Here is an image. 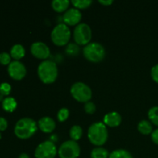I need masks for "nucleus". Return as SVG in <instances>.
<instances>
[{
  "label": "nucleus",
  "instance_id": "obj_27",
  "mask_svg": "<svg viewBox=\"0 0 158 158\" xmlns=\"http://www.w3.org/2000/svg\"><path fill=\"white\" fill-rule=\"evenodd\" d=\"M66 53L69 54V55H77L79 52V48L77 44H74V43H69L67 45L66 49Z\"/></svg>",
  "mask_w": 158,
  "mask_h": 158
},
{
  "label": "nucleus",
  "instance_id": "obj_4",
  "mask_svg": "<svg viewBox=\"0 0 158 158\" xmlns=\"http://www.w3.org/2000/svg\"><path fill=\"white\" fill-rule=\"evenodd\" d=\"M83 53L88 61L92 63H100L104 59L106 51L103 45L99 43L93 42L84 46Z\"/></svg>",
  "mask_w": 158,
  "mask_h": 158
},
{
  "label": "nucleus",
  "instance_id": "obj_12",
  "mask_svg": "<svg viewBox=\"0 0 158 158\" xmlns=\"http://www.w3.org/2000/svg\"><path fill=\"white\" fill-rule=\"evenodd\" d=\"M82 13L79 9L71 8L63 13V19L67 26H77L81 21Z\"/></svg>",
  "mask_w": 158,
  "mask_h": 158
},
{
  "label": "nucleus",
  "instance_id": "obj_23",
  "mask_svg": "<svg viewBox=\"0 0 158 158\" xmlns=\"http://www.w3.org/2000/svg\"><path fill=\"white\" fill-rule=\"evenodd\" d=\"M71 3L73 5L74 8L80 10L89 7L93 3V1L92 0H72Z\"/></svg>",
  "mask_w": 158,
  "mask_h": 158
},
{
  "label": "nucleus",
  "instance_id": "obj_7",
  "mask_svg": "<svg viewBox=\"0 0 158 158\" xmlns=\"http://www.w3.org/2000/svg\"><path fill=\"white\" fill-rule=\"evenodd\" d=\"M73 39L76 44L86 46L92 39V29L86 23H80L76 26L73 31Z\"/></svg>",
  "mask_w": 158,
  "mask_h": 158
},
{
  "label": "nucleus",
  "instance_id": "obj_26",
  "mask_svg": "<svg viewBox=\"0 0 158 158\" xmlns=\"http://www.w3.org/2000/svg\"><path fill=\"white\" fill-rule=\"evenodd\" d=\"M12 90L11 85L8 83H2L0 84V94L2 96H8Z\"/></svg>",
  "mask_w": 158,
  "mask_h": 158
},
{
  "label": "nucleus",
  "instance_id": "obj_15",
  "mask_svg": "<svg viewBox=\"0 0 158 158\" xmlns=\"http://www.w3.org/2000/svg\"><path fill=\"white\" fill-rule=\"evenodd\" d=\"M26 54V50L23 45L17 44L13 45L10 49V56L12 58L15 60H19L25 56Z\"/></svg>",
  "mask_w": 158,
  "mask_h": 158
},
{
  "label": "nucleus",
  "instance_id": "obj_29",
  "mask_svg": "<svg viewBox=\"0 0 158 158\" xmlns=\"http://www.w3.org/2000/svg\"><path fill=\"white\" fill-rule=\"evenodd\" d=\"M151 76L152 80L158 84V64L154 65L151 70Z\"/></svg>",
  "mask_w": 158,
  "mask_h": 158
},
{
  "label": "nucleus",
  "instance_id": "obj_6",
  "mask_svg": "<svg viewBox=\"0 0 158 158\" xmlns=\"http://www.w3.org/2000/svg\"><path fill=\"white\" fill-rule=\"evenodd\" d=\"M70 94L77 101L85 103L90 101L92 98V89L83 82H77L71 86Z\"/></svg>",
  "mask_w": 158,
  "mask_h": 158
},
{
  "label": "nucleus",
  "instance_id": "obj_16",
  "mask_svg": "<svg viewBox=\"0 0 158 158\" xmlns=\"http://www.w3.org/2000/svg\"><path fill=\"white\" fill-rule=\"evenodd\" d=\"M137 130L140 134L143 135H149L153 132V125L150 120H142L141 121L139 122L137 125Z\"/></svg>",
  "mask_w": 158,
  "mask_h": 158
},
{
  "label": "nucleus",
  "instance_id": "obj_8",
  "mask_svg": "<svg viewBox=\"0 0 158 158\" xmlns=\"http://www.w3.org/2000/svg\"><path fill=\"white\" fill-rule=\"evenodd\" d=\"M80 147L77 141L69 140L64 141L58 149L60 158H78L80 154Z\"/></svg>",
  "mask_w": 158,
  "mask_h": 158
},
{
  "label": "nucleus",
  "instance_id": "obj_11",
  "mask_svg": "<svg viewBox=\"0 0 158 158\" xmlns=\"http://www.w3.org/2000/svg\"><path fill=\"white\" fill-rule=\"evenodd\" d=\"M31 53L34 57L40 60H46L50 55L49 47L43 42H35L30 46Z\"/></svg>",
  "mask_w": 158,
  "mask_h": 158
},
{
  "label": "nucleus",
  "instance_id": "obj_25",
  "mask_svg": "<svg viewBox=\"0 0 158 158\" xmlns=\"http://www.w3.org/2000/svg\"><path fill=\"white\" fill-rule=\"evenodd\" d=\"M11 56L10 53H8L6 52H2L0 53V63L2 65H4V66H6L8 65L9 66L10 64L11 61Z\"/></svg>",
  "mask_w": 158,
  "mask_h": 158
},
{
  "label": "nucleus",
  "instance_id": "obj_9",
  "mask_svg": "<svg viewBox=\"0 0 158 158\" xmlns=\"http://www.w3.org/2000/svg\"><path fill=\"white\" fill-rule=\"evenodd\" d=\"M57 154L56 146L51 140H46L40 143L35 151V158H55Z\"/></svg>",
  "mask_w": 158,
  "mask_h": 158
},
{
  "label": "nucleus",
  "instance_id": "obj_33",
  "mask_svg": "<svg viewBox=\"0 0 158 158\" xmlns=\"http://www.w3.org/2000/svg\"><path fill=\"white\" fill-rule=\"evenodd\" d=\"M19 158H30L29 156V154H26V153H22L19 156Z\"/></svg>",
  "mask_w": 158,
  "mask_h": 158
},
{
  "label": "nucleus",
  "instance_id": "obj_2",
  "mask_svg": "<svg viewBox=\"0 0 158 158\" xmlns=\"http://www.w3.org/2000/svg\"><path fill=\"white\" fill-rule=\"evenodd\" d=\"M38 129L36 122L29 117H24L16 122L14 127V134L22 140L30 138L35 134Z\"/></svg>",
  "mask_w": 158,
  "mask_h": 158
},
{
  "label": "nucleus",
  "instance_id": "obj_5",
  "mask_svg": "<svg viewBox=\"0 0 158 158\" xmlns=\"http://www.w3.org/2000/svg\"><path fill=\"white\" fill-rule=\"evenodd\" d=\"M71 37V31L69 26L65 23H60L52 29L51 32V40L58 46H63L69 43Z\"/></svg>",
  "mask_w": 158,
  "mask_h": 158
},
{
  "label": "nucleus",
  "instance_id": "obj_20",
  "mask_svg": "<svg viewBox=\"0 0 158 158\" xmlns=\"http://www.w3.org/2000/svg\"><path fill=\"white\" fill-rule=\"evenodd\" d=\"M110 154L108 151L102 147L94 148L90 153L91 158H109Z\"/></svg>",
  "mask_w": 158,
  "mask_h": 158
},
{
  "label": "nucleus",
  "instance_id": "obj_22",
  "mask_svg": "<svg viewBox=\"0 0 158 158\" xmlns=\"http://www.w3.org/2000/svg\"><path fill=\"white\" fill-rule=\"evenodd\" d=\"M148 116L151 123L158 127V106H155L150 108L148 113Z\"/></svg>",
  "mask_w": 158,
  "mask_h": 158
},
{
  "label": "nucleus",
  "instance_id": "obj_18",
  "mask_svg": "<svg viewBox=\"0 0 158 158\" xmlns=\"http://www.w3.org/2000/svg\"><path fill=\"white\" fill-rule=\"evenodd\" d=\"M17 107V102L15 98L12 97H7L2 100V108L6 112H13Z\"/></svg>",
  "mask_w": 158,
  "mask_h": 158
},
{
  "label": "nucleus",
  "instance_id": "obj_21",
  "mask_svg": "<svg viewBox=\"0 0 158 158\" xmlns=\"http://www.w3.org/2000/svg\"><path fill=\"white\" fill-rule=\"evenodd\" d=\"M109 158H133V156L127 150L117 149L110 154Z\"/></svg>",
  "mask_w": 158,
  "mask_h": 158
},
{
  "label": "nucleus",
  "instance_id": "obj_30",
  "mask_svg": "<svg viewBox=\"0 0 158 158\" xmlns=\"http://www.w3.org/2000/svg\"><path fill=\"white\" fill-rule=\"evenodd\" d=\"M8 127V121L4 117H0V131H4Z\"/></svg>",
  "mask_w": 158,
  "mask_h": 158
},
{
  "label": "nucleus",
  "instance_id": "obj_32",
  "mask_svg": "<svg viewBox=\"0 0 158 158\" xmlns=\"http://www.w3.org/2000/svg\"><path fill=\"white\" fill-rule=\"evenodd\" d=\"M99 2H100L101 5H103V6H108L112 5L113 2H114V1H113V0H104V1H103V0H100Z\"/></svg>",
  "mask_w": 158,
  "mask_h": 158
},
{
  "label": "nucleus",
  "instance_id": "obj_1",
  "mask_svg": "<svg viewBox=\"0 0 158 158\" xmlns=\"http://www.w3.org/2000/svg\"><path fill=\"white\" fill-rule=\"evenodd\" d=\"M87 137L92 144L101 147L108 140V130L103 122H96L89 126Z\"/></svg>",
  "mask_w": 158,
  "mask_h": 158
},
{
  "label": "nucleus",
  "instance_id": "obj_19",
  "mask_svg": "<svg viewBox=\"0 0 158 158\" xmlns=\"http://www.w3.org/2000/svg\"><path fill=\"white\" fill-rule=\"evenodd\" d=\"M83 134V128L79 125H73L69 130V137L71 140L77 142L80 139H81Z\"/></svg>",
  "mask_w": 158,
  "mask_h": 158
},
{
  "label": "nucleus",
  "instance_id": "obj_34",
  "mask_svg": "<svg viewBox=\"0 0 158 158\" xmlns=\"http://www.w3.org/2000/svg\"><path fill=\"white\" fill-rule=\"evenodd\" d=\"M2 138V136H1V134H0V139Z\"/></svg>",
  "mask_w": 158,
  "mask_h": 158
},
{
  "label": "nucleus",
  "instance_id": "obj_10",
  "mask_svg": "<svg viewBox=\"0 0 158 158\" xmlns=\"http://www.w3.org/2000/svg\"><path fill=\"white\" fill-rule=\"evenodd\" d=\"M8 73L11 78L15 80H21L26 77V68L25 65L19 60H13L8 66Z\"/></svg>",
  "mask_w": 158,
  "mask_h": 158
},
{
  "label": "nucleus",
  "instance_id": "obj_17",
  "mask_svg": "<svg viewBox=\"0 0 158 158\" xmlns=\"http://www.w3.org/2000/svg\"><path fill=\"white\" fill-rule=\"evenodd\" d=\"M70 2L69 0H53L52 2V8L57 12H65L68 10Z\"/></svg>",
  "mask_w": 158,
  "mask_h": 158
},
{
  "label": "nucleus",
  "instance_id": "obj_31",
  "mask_svg": "<svg viewBox=\"0 0 158 158\" xmlns=\"http://www.w3.org/2000/svg\"><path fill=\"white\" fill-rule=\"evenodd\" d=\"M151 140H152V141L154 142V143L158 145V128L153 131L152 134H151Z\"/></svg>",
  "mask_w": 158,
  "mask_h": 158
},
{
  "label": "nucleus",
  "instance_id": "obj_24",
  "mask_svg": "<svg viewBox=\"0 0 158 158\" xmlns=\"http://www.w3.org/2000/svg\"><path fill=\"white\" fill-rule=\"evenodd\" d=\"M69 111L67 108L63 107L57 113V119L60 122H64L69 118Z\"/></svg>",
  "mask_w": 158,
  "mask_h": 158
},
{
  "label": "nucleus",
  "instance_id": "obj_28",
  "mask_svg": "<svg viewBox=\"0 0 158 158\" xmlns=\"http://www.w3.org/2000/svg\"><path fill=\"white\" fill-rule=\"evenodd\" d=\"M96 110H97V106H96L95 103L93 102H86L84 104V110L86 114H94L96 112Z\"/></svg>",
  "mask_w": 158,
  "mask_h": 158
},
{
  "label": "nucleus",
  "instance_id": "obj_3",
  "mask_svg": "<svg viewBox=\"0 0 158 158\" xmlns=\"http://www.w3.org/2000/svg\"><path fill=\"white\" fill-rule=\"evenodd\" d=\"M40 80L46 84H51L56 80L58 77V67L55 62L44 60L40 63L37 69Z\"/></svg>",
  "mask_w": 158,
  "mask_h": 158
},
{
  "label": "nucleus",
  "instance_id": "obj_14",
  "mask_svg": "<svg viewBox=\"0 0 158 158\" xmlns=\"http://www.w3.org/2000/svg\"><path fill=\"white\" fill-rule=\"evenodd\" d=\"M121 122V115L116 111L108 113L103 117V123L110 127H117L120 126Z\"/></svg>",
  "mask_w": 158,
  "mask_h": 158
},
{
  "label": "nucleus",
  "instance_id": "obj_13",
  "mask_svg": "<svg viewBox=\"0 0 158 158\" xmlns=\"http://www.w3.org/2000/svg\"><path fill=\"white\" fill-rule=\"evenodd\" d=\"M37 125L40 131L46 134L52 133L56 127L55 120L50 117H43L40 118L37 123Z\"/></svg>",
  "mask_w": 158,
  "mask_h": 158
}]
</instances>
